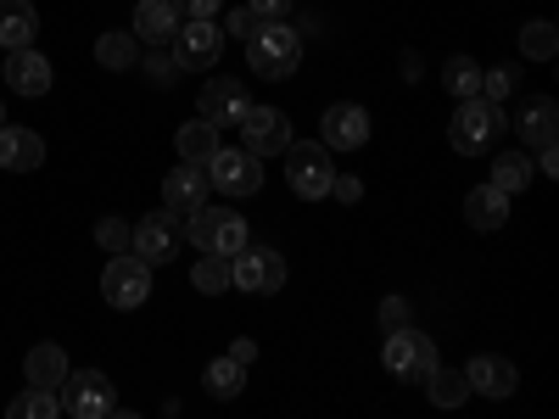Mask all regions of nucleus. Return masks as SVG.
<instances>
[{"label":"nucleus","mask_w":559,"mask_h":419,"mask_svg":"<svg viewBox=\"0 0 559 419\" xmlns=\"http://www.w3.org/2000/svg\"><path fill=\"white\" fill-rule=\"evenodd\" d=\"M179 17H218L224 12V0H174Z\"/></svg>","instance_id":"obj_37"},{"label":"nucleus","mask_w":559,"mask_h":419,"mask_svg":"<svg viewBox=\"0 0 559 419\" xmlns=\"http://www.w3.org/2000/svg\"><path fill=\"white\" fill-rule=\"evenodd\" d=\"M464 381H471V392H481V397H515V386H521L515 363L498 358V352H476L471 363H464Z\"/></svg>","instance_id":"obj_16"},{"label":"nucleus","mask_w":559,"mask_h":419,"mask_svg":"<svg viewBox=\"0 0 559 419\" xmlns=\"http://www.w3.org/2000/svg\"><path fill=\"white\" fill-rule=\"evenodd\" d=\"M0 68H7V84L17 89V96H28V101H39L45 96V89H51V62H45L39 51H34V45H23V51H12L7 62H0Z\"/></svg>","instance_id":"obj_17"},{"label":"nucleus","mask_w":559,"mask_h":419,"mask_svg":"<svg viewBox=\"0 0 559 419\" xmlns=\"http://www.w3.org/2000/svg\"><path fill=\"white\" fill-rule=\"evenodd\" d=\"M280 157H286V179H292V191H297L302 202L331 196L336 168H331V146H324V140H292Z\"/></svg>","instance_id":"obj_3"},{"label":"nucleus","mask_w":559,"mask_h":419,"mask_svg":"<svg viewBox=\"0 0 559 419\" xmlns=\"http://www.w3.org/2000/svg\"><path fill=\"white\" fill-rule=\"evenodd\" d=\"M197 107H202V118H207L213 129H236V123H241V112L252 107V96H247V84H241V79H229V73H213Z\"/></svg>","instance_id":"obj_14"},{"label":"nucleus","mask_w":559,"mask_h":419,"mask_svg":"<svg viewBox=\"0 0 559 419\" xmlns=\"http://www.w3.org/2000/svg\"><path fill=\"white\" fill-rule=\"evenodd\" d=\"M174 152H179L185 163H207V157L218 152V129H213L207 118L179 123V129H174Z\"/></svg>","instance_id":"obj_24"},{"label":"nucleus","mask_w":559,"mask_h":419,"mask_svg":"<svg viewBox=\"0 0 559 419\" xmlns=\"http://www.w3.org/2000/svg\"><path fill=\"white\" fill-rule=\"evenodd\" d=\"M179 241H185V236H179V218L163 207V213H146V218L134 224L129 252H134V258H146V263L157 268V263H174V258H179Z\"/></svg>","instance_id":"obj_12"},{"label":"nucleus","mask_w":559,"mask_h":419,"mask_svg":"<svg viewBox=\"0 0 559 419\" xmlns=\"http://www.w3.org/2000/svg\"><path fill=\"white\" fill-rule=\"evenodd\" d=\"M102 297H107V308H118V313L146 308V297H152V263L134 258V252H112V263H107V274H102Z\"/></svg>","instance_id":"obj_7"},{"label":"nucleus","mask_w":559,"mask_h":419,"mask_svg":"<svg viewBox=\"0 0 559 419\" xmlns=\"http://www.w3.org/2000/svg\"><path fill=\"white\" fill-rule=\"evenodd\" d=\"M464 224H471V229H503V224H509V196L498 191L492 179L476 184V191L464 196Z\"/></svg>","instance_id":"obj_21"},{"label":"nucleus","mask_w":559,"mask_h":419,"mask_svg":"<svg viewBox=\"0 0 559 419\" xmlns=\"http://www.w3.org/2000/svg\"><path fill=\"white\" fill-rule=\"evenodd\" d=\"M0 123H7V101H0Z\"/></svg>","instance_id":"obj_43"},{"label":"nucleus","mask_w":559,"mask_h":419,"mask_svg":"<svg viewBox=\"0 0 559 419\" xmlns=\"http://www.w3.org/2000/svg\"><path fill=\"white\" fill-rule=\"evenodd\" d=\"M236 129H241V146L252 157H280V152L292 146V118L280 112V107H247Z\"/></svg>","instance_id":"obj_11"},{"label":"nucleus","mask_w":559,"mask_h":419,"mask_svg":"<svg viewBox=\"0 0 559 419\" xmlns=\"http://www.w3.org/2000/svg\"><path fill=\"white\" fill-rule=\"evenodd\" d=\"M179 7L174 0H140L134 7V39H152V45H168L179 34Z\"/></svg>","instance_id":"obj_20"},{"label":"nucleus","mask_w":559,"mask_h":419,"mask_svg":"<svg viewBox=\"0 0 559 419\" xmlns=\"http://www.w3.org/2000/svg\"><path fill=\"white\" fill-rule=\"evenodd\" d=\"M521 57H526V62H554V57H559V28L543 23V17L526 23V28H521Z\"/></svg>","instance_id":"obj_30"},{"label":"nucleus","mask_w":559,"mask_h":419,"mask_svg":"<svg viewBox=\"0 0 559 419\" xmlns=\"http://www.w3.org/2000/svg\"><path fill=\"white\" fill-rule=\"evenodd\" d=\"M57 397H62V414H73V419H107L118 408V392H112V381L102 375V369H79V375L68 369Z\"/></svg>","instance_id":"obj_8"},{"label":"nucleus","mask_w":559,"mask_h":419,"mask_svg":"<svg viewBox=\"0 0 559 419\" xmlns=\"http://www.w3.org/2000/svg\"><path fill=\"white\" fill-rule=\"evenodd\" d=\"M442 89H448V96H459V101L481 96V62H476V57H448V68H442Z\"/></svg>","instance_id":"obj_29"},{"label":"nucleus","mask_w":559,"mask_h":419,"mask_svg":"<svg viewBox=\"0 0 559 419\" xmlns=\"http://www.w3.org/2000/svg\"><path fill=\"white\" fill-rule=\"evenodd\" d=\"M229 286L236 291H252V297H274L286 286V258L269 252V247H241L229 258Z\"/></svg>","instance_id":"obj_9"},{"label":"nucleus","mask_w":559,"mask_h":419,"mask_svg":"<svg viewBox=\"0 0 559 419\" xmlns=\"http://www.w3.org/2000/svg\"><path fill=\"white\" fill-rule=\"evenodd\" d=\"M419 386L431 392V403H437V408H459L464 397H471V381H464V369H442V363H437Z\"/></svg>","instance_id":"obj_28"},{"label":"nucleus","mask_w":559,"mask_h":419,"mask_svg":"<svg viewBox=\"0 0 559 419\" xmlns=\"http://www.w3.org/2000/svg\"><path fill=\"white\" fill-rule=\"evenodd\" d=\"M258 17H292V0H247Z\"/></svg>","instance_id":"obj_39"},{"label":"nucleus","mask_w":559,"mask_h":419,"mask_svg":"<svg viewBox=\"0 0 559 419\" xmlns=\"http://www.w3.org/2000/svg\"><path fill=\"white\" fill-rule=\"evenodd\" d=\"M185 218H191V241H197L202 252L236 258V252L247 247V218H241L236 207H213V202H202L197 213H185Z\"/></svg>","instance_id":"obj_6"},{"label":"nucleus","mask_w":559,"mask_h":419,"mask_svg":"<svg viewBox=\"0 0 559 419\" xmlns=\"http://www.w3.org/2000/svg\"><path fill=\"white\" fill-rule=\"evenodd\" d=\"M218 57H224V28H218L213 17H185L179 34H174V62H179V73H207Z\"/></svg>","instance_id":"obj_10"},{"label":"nucleus","mask_w":559,"mask_h":419,"mask_svg":"<svg viewBox=\"0 0 559 419\" xmlns=\"http://www.w3.org/2000/svg\"><path fill=\"white\" fill-rule=\"evenodd\" d=\"M146 73H152L157 84H174V79H179V62H168V57H152V68H146Z\"/></svg>","instance_id":"obj_40"},{"label":"nucleus","mask_w":559,"mask_h":419,"mask_svg":"<svg viewBox=\"0 0 559 419\" xmlns=\"http://www.w3.org/2000/svg\"><path fill=\"white\" fill-rule=\"evenodd\" d=\"M218 17H224V28L236 34V39H247V34L258 28V12H252V7H236V12H218Z\"/></svg>","instance_id":"obj_35"},{"label":"nucleus","mask_w":559,"mask_h":419,"mask_svg":"<svg viewBox=\"0 0 559 419\" xmlns=\"http://www.w3.org/2000/svg\"><path fill=\"white\" fill-rule=\"evenodd\" d=\"M191 286H197L202 297H218V291H229V258H218V252H202V263L191 268Z\"/></svg>","instance_id":"obj_32"},{"label":"nucleus","mask_w":559,"mask_h":419,"mask_svg":"<svg viewBox=\"0 0 559 419\" xmlns=\"http://www.w3.org/2000/svg\"><path fill=\"white\" fill-rule=\"evenodd\" d=\"M381 363H386V375L392 381H403V386H419L431 375V369L442 363L437 358V347H431V336H419V331H386V347H381Z\"/></svg>","instance_id":"obj_4"},{"label":"nucleus","mask_w":559,"mask_h":419,"mask_svg":"<svg viewBox=\"0 0 559 419\" xmlns=\"http://www.w3.org/2000/svg\"><path fill=\"white\" fill-rule=\"evenodd\" d=\"M319 140H324L331 152H358L364 140H369V112H364L358 101H336V107H324Z\"/></svg>","instance_id":"obj_15"},{"label":"nucleus","mask_w":559,"mask_h":419,"mask_svg":"<svg viewBox=\"0 0 559 419\" xmlns=\"http://www.w3.org/2000/svg\"><path fill=\"white\" fill-rule=\"evenodd\" d=\"M34 34H39L34 0H0V45H7V51H23V45H34Z\"/></svg>","instance_id":"obj_22"},{"label":"nucleus","mask_w":559,"mask_h":419,"mask_svg":"<svg viewBox=\"0 0 559 419\" xmlns=\"http://www.w3.org/2000/svg\"><path fill=\"white\" fill-rule=\"evenodd\" d=\"M515 134H521V146H532V152L554 146V134H559V107H554L548 96H532V101L515 112Z\"/></svg>","instance_id":"obj_19"},{"label":"nucleus","mask_w":559,"mask_h":419,"mask_svg":"<svg viewBox=\"0 0 559 419\" xmlns=\"http://www.w3.org/2000/svg\"><path fill=\"white\" fill-rule=\"evenodd\" d=\"M23 375H28V386H62V375H68V352L57 347V342H39V347H28V358H23Z\"/></svg>","instance_id":"obj_23"},{"label":"nucleus","mask_w":559,"mask_h":419,"mask_svg":"<svg viewBox=\"0 0 559 419\" xmlns=\"http://www.w3.org/2000/svg\"><path fill=\"white\" fill-rule=\"evenodd\" d=\"M381 324H386V331H403V324H408V302L403 297H386L381 302Z\"/></svg>","instance_id":"obj_36"},{"label":"nucleus","mask_w":559,"mask_h":419,"mask_svg":"<svg viewBox=\"0 0 559 419\" xmlns=\"http://www.w3.org/2000/svg\"><path fill=\"white\" fill-rule=\"evenodd\" d=\"M503 129H509L503 107L487 101V96H471V101L453 112V123H448V146H453L459 157H481V152L498 146V134H503Z\"/></svg>","instance_id":"obj_2"},{"label":"nucleus","mask_w":559,"mask_h":419,"mask_svg":"<svg viewBox=\"0 0 559 419\" xmlns=\"http://www.w3.org/2000/svg\"><path fill=\"white\" fill-rule=\"evenodd\" d=\"M229 358H236V363H252V358H258V342H247V336H241L236 347H229Z\"/></svg>","instance_id":"obj_41"},{"label":"nucleus","mask_w":559,"mask_h":419,"mask_svg":"<svg viewBox=\"0 0 559 419\" xmlns=\"http://www.w3.org/2000/svg\"><path fill=\"white\" fill-rule=\"evenodd\" d=\"M62 414V397L51 386H28L23 397H12V419H57Z\"/></svg>","instance_id":"obj_31"},{"label":"nucleus","mask_w":559,"mask_h":419,"mask_svg":"<svg viewBox=\"0 0 559 419\" xmlns=\"http://www.w3.org/2000/svg\"><path fill=\"white\" fill-rule=\"evenodd\" d=\"M481 96L503 107L509 96H515V68H481Z\"/></svg>","instance_id":"obj_34"},{"label":"nucleus","mask_w":559,"mask_h":419,"mask_svg":"<svg viewBox=\"0 0 559 419\" xmlns=\"http://www.w3.org/2000/svg\"><path fill=\"white\" fill-rule=\"evenodd\" d=\"M96 62H102L107 73H129V68H140V39H134V28H129V34H123V28L102 34V39H96Z\"/></svg>","instance_id":"obj_25"},{"label":"nucleus","mask_w":559,"mask_h":419,"mask_svg":"<svg viewBox=\"0 0 559 419\" xmlns=\"http://www.w3.org/2000/svg\"><path fill=\"white\" fill-rule=\"evenodd\" d=\"M331 196H336V202H347V207H353V202H358V196H364V184H358V179H353V173H336V179H331Z\"/></svg>","instance_id":"obj_38"},{"label":"nucleus","mask_w":559,"mask_h":419,"mask_svg":"<svg viewBox=\"0 0 559 419\" xmlns=\"http://www.w3.org/2000/svg\"><path fill=\"white\" fill-rule=\"evenodd\" d=\"M202 386H207L218 403L241 397V392H247V363H236V358H213V363H207V375H202Z\"/></svg>","instance_id":"obj_26"},{"label":"nucleus","mask_w":559,"mask_h":419,"mask_svg":"<svg viewBox=\"0 0 559 419\" xmlns=\"http://www.w3.org/2000/svg\"><path fill=\"white\" fill-rule=\"evenodd\" d=\"M492 184L503 196H521L526 184H532V157L526 152H498L492 157Z\"/></svg>","instance_id":"obj_27"},{"label":"nucleus","mask_w":559,"mask_h":419,"mask_svg":"<svg viewBox=\"0 0 559 419\" xmlns=\"http://www.w3.org/2000/svg\"><path fill=\"white\" fill-rule=\"evenodd\" d=\"M202 168H207V184L218 196H258L263 191V157H252L247 146H218Z\"/></svg>","instance_id":"obj_5"},{"label":"nucleus","mask_w":559,"mask_h":419,"mask_svg":"<svg viewBox=\"0 0 559 419\" xmlns=\"http://www.w3.org/2000/svg\"><path fill=\"white\" fill-rule=\"evenodd\" d=\"M537 163H543V173H559V152H554V146H543Z\"/></svg>","instance_id":"obj_42"},{"label":"nucleus","mask_w":559,"mask_h":419,"mask_svg":"<svg viewBox=\"0 0 559 419\" xmlns=\"http://www.w3.org/2000/svg\"><path fill=\"white\" fill-rule=\"evenodd\" d=\"M213 196V184H207V168L202 163H174L168 173H163V207L179 218V213H197L202 202Z\"/></svg>","instance_id":"obj_13"},{"label":"nucleus","mask_w":559,"mask_h":419,"mask_svg":"<svg viewBox=\"0 0 559 419\" xmlns=\"http://www.w3.org/2000/svg\"><path fill=\"white\" fill-rule=\"evenodd\" d=\"M247 62L258 79H292L302 62V39L286 17H258V28L247 34Z\"/></svg>","instance_id":"obj_1"},{"label":"nucleus","mask_w":559,"mask_h":419,"mask_svg":"<svg viewBox=\"0 0 559 419\" xmlns=\"http://www.w3.org/2000/svg\"><path fill=\"white\" fill-rule=\"evenodd\" d=\"M39 163H45V140L34 129L0 123V168H7V173H34Z\"/></svg>","instance_id":"obj_18"},{"label":"nucleus","mask_w":559,"mask_h":419,"mask_svg":"<svg viewBox=\"0 0 559 419\" xmlns=\"http://www.w3.org/2000/svg\"><path fill=\"white\" fill-rule=\"evenodd\" d=\"M129 241H134V224H123V218H102L96 224V247L102 252H129Z\"/></svg>","instance_id":"obj_33"}]
</instances>
